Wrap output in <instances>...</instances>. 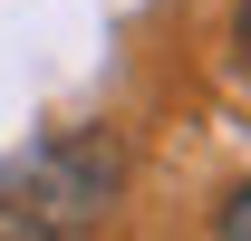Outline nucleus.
I'll list each match as a JSON object with an SVG mask.
<instances>
[{
	"label": "nucleus",
	"instance_id": "obj_1",
	"mask_svg": "<svg viewBox=\"0 0 251 241\" xmlns=\"http://www.w3.org/2000/svg\"><path fill=\"white\" fill-rule=\"evenodd\" d=\"M126 203V145L116 135H39L0 154V241H87Z\"/></svg>",
	"mask_w": 251,
	"mask_h": 241
},
{
	"label": "nucleus",
	"instance_id": "obj_2",
	"mask_svg": "<svg viewBox=\"0 0 251 241\" xmlns=\"http://www.w3.org/2000/svg\"><path fill=\"white\" fill-rule=\"evenodd\" d=\"M213 232H222V241H251V183H242V193L213 212Z\"/></svg>",
	"mask_w": 251,
	"mask_h": 241
},
{
	"label": "nucleus",
	"instance_id": "obj_3",
	"mask_svg": "<svg viewBox=\"0 0 251 241\" xmlns=\"http://www.w3.org/2000/svg\"><path fill=\"white\" fill-rule=\"evenodd\" d=\"M232 48H242V68H251V0H242V20H232Z\"/></svg>",
	"mask_w": 251,
	"mask_h": 241
}]
</instances>
